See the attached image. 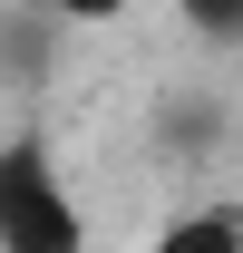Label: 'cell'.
Wrapping results in <instances>:
<instances>
[{
	"instance_id": "cell-1",
	"label": "cell",
	"mask_w": 243,
	"mask_h": 253,
	"mask_svg": "<svg viewBox=\"0 0 243 253\" xmlns=\"http://www.w3.org/2000/svg\"><path fill=\"white\" fill-rule=\"evenodd\" d=\"M0 253H88V205L39 136L0 146Z\"/></svg>"
},
{
	"instance_id": "cell-2",
	"label": "cell",
	"mask_w": 243,
	"mask_h": 253,
	"mask_svg": "<svg viewBox=\"0 0 243 253\" xmlns=\"http://www.w3.org/2000/svg\"><path fill=\"white\" fill-rule=\"evenodd\" d=\"M146 253H243V205H185L146 234Z\"/></svg>"
},
{
	"instance_id": "cell-3",
	"label": "cell",
	"mask_w": 243,
	"mask_h": 253,
	"mask_svg": "<svg viewBox=\"0 0 243 253\" xmlns=\"http://www.w3.org/2000/svg\"><path fill=\"white\" fill-rule=\"evenodd\" d=\"M175 20L204 49H243V0H175Z\"/></svg>"
},
{
	"instance_id": "cell-4",
	"label": "cell",
	"mask_w": 243,
	"mask_h": 253,
	"mask_svg": "<svg viewBox=\"0 0 243 253\" xmlns=\"http://www.w3.org/2000/svg\"><path fill=\"white\" fill-rule=\"evenodd\" d=\"M30 10L49 20V30H117L136 0H30Z\"/></svg>"
}]
</instances>
